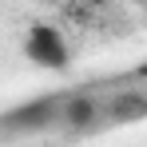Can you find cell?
<instances>
[{"label":"cell","instance_id":"obj_1","mask_svg":"<svg viewBox=\"0 0 147 147\" xmlns=\"http://www.w3.org/2000/svg\"><path fill=\"white\" fill-rule=\"evenodd\" d=\"M20 52L32 68H44V72H68L72 68V44L68 36L60 32L48 20H32L24 28V40H20Z\"/></svg>","mask_w":147,"mask_h":147},{"label":"cell","instance_id":"obj_2","mask_svg":"<svg viewBox=\"0 0 147 147\" xmlns=\"http://www.w3.org/2000/svg\"><path fill=\"white\" fill-rule=\"evenodd\" d=\"M56 119L64 123L72 135H84V131H96L99 123V99L96 96H68L60 103V111H56Z\"/></svg>","mask_w":147,"mask_h":147},{"label":"cell","instance_id":"obj_3","mask_svg":"<svg viewBox=\"0 0 147 147\" xmlns=\"http://www.w3.org/2000/svg\"><path fill=\"white\" fill-rule=\"evenodd\" d=\"M143 115H147L143 92H119L107 107H99V119H107V123H139Z\"/></svg>","mask_w":147,"mask_h":147},{"label":"cell","instance_id":"obj_4","mask_svg":"<svg viewBox=\"0 0 147 147\" xmlns=\"http://www.w3.org/2000/svg\"><path fill=\"white\" fill-rule=\"evenodd\" d=\"M84 4H92V8H99V4H107V0H84Z\"/></svg>","mask_w":147,"mask_h":147}]
</instances>
